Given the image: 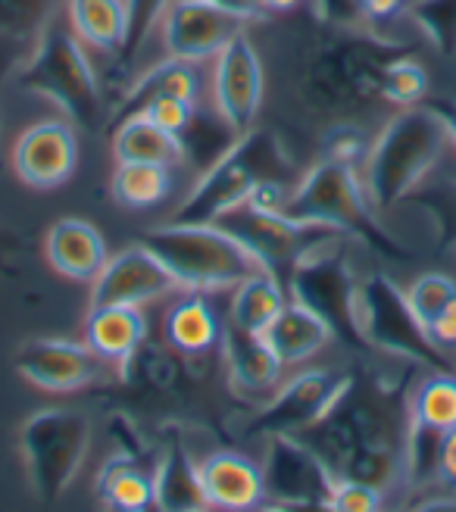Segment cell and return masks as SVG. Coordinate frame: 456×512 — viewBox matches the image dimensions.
Returning a JSON list of instances; mask_svg holds the SVG:
<instances>
[{
	"label": "cell",
	"mask_w": 456,
	"mask_h": 512,
	"mask_svg": "<svg viewBox=\"0 0 456 512\" xmlns=\"http://www.w3.org/2000/svg\"><path fill=\"white\" fill-rule=\"evenodd\" d=\"M263 338L269 341L275 356L288 369V366H303L316 360V356L335 341V331L319 313H313L310 306L288 297L285 310L275 316V322L266 328Z\"/></svg>",
	"instance_id": "cell-20"
},
{
	"label": "cell",
	"mask_w": 456,
	"mask_h": 512,
	"mask_svg": "<svg viewBox=\"0 0 456 512\" xmlns=\"http://www.w3.org/2000/svg\"><path fill=\"white\" fill-rule=\"evenodd\" d=\"M260 4L266 13H291L303 4V0H260Z\"/></svg>",
	"instance_id": "cell-42"
},
{
	"label": "cell",
	"mask_w": 456,
	"mask_h": 512,
	"mask_svg": "<svg viewBox=\"0 0 456 512\" xmlns=\"http://www.w3.org/2000/svg\"><path fill=\"white\" fill-rule=\"evenodd\" d=\"M382 97L394 107H416L428 94V72L416 60H397L382 72Z\"/></svg>",
	"instance_id": "cell-33"
},
{
	"label": "cell",
	"mask_w": 456,
	"mask_h": 512,
	"mask_svg": "<svg viewBox=\"0 0 456 512\" xmlns=\"http://www.w3.org/2000/svg\"><path fill=\"white\" fill-rule=\"evenodd\" d=\"M69 29L85 47L119 54L129 47V4L125 0H69Z\"/></svg>",
	"instance_id": "cell-24"
},
{
	"label": "cell",
	"mask_w": 456,
	"mask_h": 512,
	"mask_svg": "<svg viewBox=\"0 0 456 512\" xmlns=\"http://www.w3.org/2000/svg\"><path fill=\"white\" fill-rule=\"evenodd\" d=\"M297 178L300 169L282 141L266 128H250L228 144L207 169H200L197 182L182 197L169 222H216L222 213L244 203L263 182L294 185Z\"/></svg>",
	"instance_id": "cell-2"
},
{
	"label": "cell",
	"mask_w": 456,
	"mask_h": 512,
	"mask_svg": "<svg viewBox=\"0 0 456 512\" xmlns=\"http://www.w3.org/2000/svg\"><path fill=\"white\" fill-rule=\"evenodd\" d=\"M97 497L110 509H150L154 506V469H141L129 456L107 459L97 475Z\"/></svg>",
	"instance_id": "cell-27"
},
{
	"label": "cell",
	"mask_w": 456,
	"mask_h": 512,
	"mask_svg": "<svg viewBox=\"0 0 456 512\" xmlns=\"http://www.w3.org/2000/svg\"><path fill=\"white\" fill-rule=\"evenodd\" d=\"M110 194L122 210H150L172 194V166L160 163H116Z\"/></svg>",
	"instance_id": "cell-29"
},
{
	"label": "cell",
	"mask_w": 456,
	"mask_h": 512,
	"mask_svg": "<svg viewBox=\"0 0 456 512\" xmlns=\"http://www.w3.org/2000/svg\"><path fill=\"white\" fill-rule=\"evenodd\" d=\"M410 422L435 434L456 428V375L435 372L416 384L410 397Z\"/></svg>",
	"instance_id": "cell-30"
},
{
	"label": "cell",
	"mask_w": 456,
	"mask_h": 512,
	"mask_svg": "<svg viewBox=\"0 0 456 512\" xmlns=\"http://www.w3.org/2000/svg\"><path fill=\"white\" fill-rule=\"evenodd\" d=\"M357 325L363 344L394 353L400 360L441 366V347L410 310L407 294L388 275H372L357 285Z\"/></svg>",
	"instance_id": "cell-8"
},
{
	"label": "cell",
	"mask_w": 456,
	"mask_h": 512,
	"mask_svg": "<svg viewBox=\"0 0 456 512\" xmlns=\"http://www.w3.org/2000/svg\"><path fill=\"white\" fill-rule=\"evenodd\" d=\"M438 481L456 488V428L438 438Z\"/></svg>",
	"instance_id": "cell-41"
},
{
	"label": "cell",
	"mask_w": 456,
	"mask_h": 512,
	"mask_svg": "<svg viewBox=\"0 0 456 512\" xmlns=\"http://www.w3.org/2000/svg\"><path fill=\"white\" fill-rule=\"evenodd\" d=\"M19 450L29 488L41 503H57L79 478L91 450V419L75 409L47 406L25 419Z\"/></svg>",
	"instance_id": "cell-5"
},
{
	"label": "cell",
	"mask_w": 456,
	"mask_h": 512,
	"mask_svg": "<svg viewBox=\"0 0 456 512\" xmlns=\"http://www.w3.org/2000/svg\"><path fill=\"white\" fill-rule=\"evenodd\" d=\"M147 338L141 306H91L85 319V344L104 363H129Z\"/></svg>",
	"instance_id": "cell-21"
},
{
	"label": "cell",
	"mask_w": 456,
	"mask_h": 512,
	"mask_svg": "<svg viewBox=\"0 0 456 512\" xmlns=\"http://www.w3.org/2000/svg\"><path fill=\"white\" fill-rule=\"evenodd\" d=\"M285 216H291L300 225L325 228V232L338 235H378L375 207L369 200L360 169L335 157H322L307 172H300L288 194Z\"/></svg>",
	"instance_id": "cell-6"
},
{
	"label": "cell",
	"mask_w": 456,
	"mask_h": 512,
	"mask_svg": "<svg viewBox=\"0 0 456 512\" xmlns=\"http://www.w3.org/2000/svg\"><path fill=\"white\" fill-rule=\"evenodd\" d=\"M285 303L288 291L282 278L269 269H257L228 291V325L250 331V335H266V328L285 310Z\"/></svg>",
	"instance_id": "cell-23"
},
{
	"label": "cell",
	"mask_w": 456,
	"mask_h": 512,
	"mask_svg": "<svg viewBox=\"0 0 456 512\" xmlns=\"http://www.w3.org/2000/svg\"><path fill=\"white\" fill-rule=\"evenodd\" d=\"M210 63V107L235 135L250 132L257 125L266 88L257 47H253L247 32H241Z\"/></svg>",
	"instance_id": "cell-11"
},
{
	"label": "cell",
	"mask_w": 456,
	"mask_h": 512,
	"mask_svg": "<svg viewBox=\"0 0 456 512\" xmlns=\"http://www.w3.org/2000/svg\"><path fill=\"white\" fill-rule=\"evenodd\" d=\"M269 441H272L269 459L263 466L269 497L285 506H300V503L322 506L335 475L319 459V453L300 438H269Z\"/></svg>",
	"instance_id": "cell-16"
},
{
	"label": "cell",
	"mask_w": 456,
	"mask_h": 512,
	"mask_svg": "<svg viewBox=\"0 0 456 512\" xmlns=\"http://www.w3.org/2000/svg\"><path fill=\"white\" fill-rule=\"evenodd\" d=\"M197 107H200V104H194V100L163 94V97H150L138 113H144L147 119H154L160 128H166V132L182 135L185 128L191 125V119H194Z\"/></svg>",
	"instance_id": "cell-36"
},
{
	"label": "cell",
	"mask_w": 456,
	"mask_h": 512,
	"mask_svg": "<svg viewBox=\"0 0 456 512\" xmlns=\"http://www.w3.org/2000/svg\"><path fill=\"white\" fill-rule=\"evenodd\" d=\"M347 388V375L303 369L278 384L272 400L263 406V413L250 422V431L263 434V438H297V434L313 428L344 397Z\"/></svg>",
	"instance_id": "cell-10"
},
{
	"label": "cell",
	"mask_w": 456,
	"mask_h": 512,
	"mask_svg": "<svg viewBox=\"0 0 456 512\" xmlns=\"http://www.w3.org/2000/svg\"><path fill=\"white\" fill-rule=\"evenodd\" d=\"M428 335L441 350H456V294L447 300V306L438 313V319L428 325Z\"/></svg>",
	"instance_id": "cell-39"
},
{
	"label": "cell",
	"mask_w": 456,
	"mask_h": 512,
	"mask_svg": "<svg viewBox=\"0 0 456 512\" xmlns=\"http://www.w3.org/2000/svg\"><path fill=\"white\" fill-rule=\"evenodd\" d=\"M141 244L175 275L182 291H232L247 275L263 269L257 256L216 222H163L147 228Z\"/></svg>",
	"instance_id": "cell-3"
},
{
	"label": "cell",
	"mask_w": 456,
	"mask_h": 512,
	"mask_svg": "<svg viewBox=\"0 0 456 512\" xmlns=\"http://www.w3.org/2000/svg\"><path fill=\"white\" fill-rule=\"evenodd\" d=\"M222 322L213 310L207 294L200 291H179L166 316H163V335L172 350L185 356H200L210 353L222 341Z\"/></svg>",
	"instance_id": "cell-22"
},
{
	"label": "cell",
	"mask_w": 456,
	"mask_h": 512,
	"mask_svg": "<svg viewBox=\"0 0 456 512\" xmlns=\"http://www.w3.org/2000/svg\"><path fill=\"white\" fill-rule=\"evenodd\" d=\"M54 0H0V32L7 38H29L47 29Z\"/></svg>",
	"instance_id": "cell-34"
},
{
	"label": "cell",
	"mask_w": 456,
	"mask_h": 512,
	"mask_svg": "<svg viewBox=\"0 0 456 512\" xmlns=\"http://www.w3.org/2000/svg\"><path fill=\"white\" fill-rule=\"evenodd\" d=\"M154 506L157 509H207L204 488H200L197 463L185 450H169L154 466Z\"/></svg>",
	"instance_id": "cell-28"
},
{
	"label": "cell",
	"mask_w": 456,
	"mask_h": 512,
	"mask_svg": "<svg viewBox=\"0 0 456 512\" xmlns=\"http://www.w3.org/2000/svg\"><path fill=\"white\" fill-rule=\"evenodd\" d=\"M200 63H188V60H172V57H163L157 63H150L135 85L129 88L122 100V110H119V119L129 116V113H138L150 97H163V94H172V97H185V100H194L200 104V91H204V79H200Z\"/></svg>",
	"instance_id": "cell-26"
},
{
	"label": "cell",
	"mask_w": 456,
	"mask_h": 512,
	"mask_svg": "<svg viewBox=\"0 0 456 512\" xmlns=\"http://www.w3.org/2000/svg\"><path fill=\"white\" fill-rule=\"evenodd\" d=\"M0 135H4V116H0Z\"/></svg>",
	"instance_id": "cell-44"
},
{
	"label": "cell",
	"mask_w": 456,
	"mask_h": 512,
	"mask_svg": "<svg viewBox=\"0 0 456 512\" xmlns=\"http://www.w3.org/2000/svg\"><path fill=\"white\" fill-rule=\"evenodd\" d=\"M207 509H257L269 500L266 475L257 459L238 450H216L197 463Z\"/></svg>",
	"instance_id": "cell-17"
},
{
	"label": "cell",
	"mask_w": 456,
	"mask_h": 512,
	"mask_svg": "<svg viewBox=\"0 0 456 512\" xmlns=\"http://www.w3.org/2000/svg\"><path fill=\"white\" fill-rule=\"evenodd\" d=\"M175 275L141 241L113 253L91 281L88 306H144L179 294Z\"/></svg>",
	"instance_id": "cell-13"
},
{
	"label": "cell",
	"mask_w": 456,
	"mask_h": 512,
	"mask_svg": "<svg viewBox=\"0 0 456 512\" xmlns=\"http://www.w3.org/2000/svg\"><path fill=\"white\" fill-rule=\"evenodd\" d=\"M435 110L444 116L447 128H450V135H453V144H456V104H435Z\"/></svg>",
	"instance_id": "cell-43"
},
{
	"label": "cell",
	"mask_w": 456,
	"mask_h": 512,
	"mask_svg": "<svg viewBox=\"0 0 456 512\" xmlns=\"http://www.w3.org/2000/svg\"><path fill=\"white\" fill-rule=\"evenodd\" d=\"M407 13L438 54H456V0H410Z\"/></svg>",
	"instance_id": "cell-31"
},
{
	"label": "cell",
	"mask_w": 456,
	"mask_h": 512,
	"mask_svg": "<svg viewBox=\"0 0 456 512\" xmlns=\"http://www.w3.org/2000/svg\"><path fill=\"white\" fill-rule=\"evenodd\" d=\"M322 506L338 509V512H372V509L385 506V491L375 488V484H369V481H363V478L335 475Z\"/></svg>",
	"instance_id": "cell-35"
},
{
	"label": "cell",
	"mask_w": 456,
	"mask_h": 512,
	"mask_svg": "<svg viewBox=\"0 0 456 512\" xmlns=\"http://www.w3.org/2000/svg\"><path fill=\"white\" fill-rule=\"evenodd\" d=\"M125 4H129V47H141L150 29H157L169 0H125Z\"/></svg>",
	"instance_id": "cell-38"
},
{
	"label": "cell",
	"mask_w": 456,
	"mask_h": 512,
	"mask_svg": "<svg viewBox=\"0 0 456 512\" xmlns=\"http://www.w3.org/2000/svg\"><path fill=\"white\" fill-rule=\"evenodd\" d=\"M79 166V135L63 119H41L29 125L13 144V172L35 191L63 188Z\"/></svg>",
	"instance_id": "cell-14"
},
{
	"label": "cell",
	"mask_w": 456,
	"mask_h": 512,
	"mask_svg": "<svg viewBox=\"0 0 456 512\" xmlns=\"http://www.w3.org/2000/svg\"><path fill=\"white\" fill-rule=\"evenodd\" d=\"M222 353L228 378L235 381V388L244 394H269L282 384L285 363L278 360L275 350L263 335H250L235 325L222 328Z\"/></svg>",
	"instance_id": "cell-19"
},
{
	"label": "cell",
	"mask_w": 456,
	"mask_h": 512,
	"mask_svg": "<svg viewBox=\"0 0 456 512\" xmlns=\"http://www.w3.org/2000/svg\"><path fill=\"white\" fill-rule=\"evenodd\" d=\"M216 225L222 232L232 235L238 244H244L253 256H257V263L263 269L275 272L278 278H282L285 269H291L297 263V256L319 235H325V228L300 225L285 213H269V210L253 207L250 200L222 213L216 219Z\"/></svg>",
	"instance_id": "cell-12"
},
{
	"label": "cell",
	"mask_w": 456,
	"mask_h": 512,
	"mask_svg": "<svg viewBox=\"0 0 456 512\" xmlns=\"http://www.w3.org/2000/svg\"><path fill=\"white\" fill-rule=\"evenodd\" d=\"M19 88L50 100L72 125L94 128L104 116V88L72 29L50 25L41 32L35 54L19 72Z\"/></svg>",
	"instance_id": "cell-4"
},
{
	"label": "cell",
	"mask_w": 456,
	"mask_h": 512,
	"mask_svg": "<svg viewBox=\"0 0 456 512\" xmlns=\"http://www.w3.org/2000/svg\"><path fill=\"white\" fill-rule=\"evenodd\" d=\"M369 147H372V141L360 132V128H344V132L325 141V150H328L325 157H335L341 163H350L360 169L369 157Z\"/></svg>",
	"instance_id": "cell-37"
},
{
	"label": "cell",
	"mask_w": 456,
	"mask_h": 512,
	"mask_svg": "<svg viewBox=\"0 0 456 512\" xmlns=\"http://www.w3.org/2000/svg\"><path fill=\"white\" fill-rule=\"evenodd\" d=\"M407 7H410V0H357L360 16L369 22H378V25L397 19L400 13H407Z\"/></svg>",
	"instance_id": "cell-40"
},
{
	"label": "cell",
	"mask_w": 456,
	"mask_h": 512,
	"mask_svg": "<svg viewBox=\"0 0 456 512\" xmlns=\"http://www.w3.org/2000/svg\"><path fill=\"white\" fill-rule=\"evenodd\" d=\"M44 256H47V266L57 275L91 285L97 272L110 260V250H107L104 235H100L91 222L69 216L50 225L47 241H44Z\"/></svg>",
	"instance_id": "cell-18"
},
{
	"label": "cell",
	"mask_w": 456,
	"mask_h": 512,
	"mask_svg": "<svg viewBox=\"0 0 456 512\" xmlns=\"http://www.w3.org/2000/svg\"><path fill=\"white\" fill-rule=\"evenodd\" d=\"M104 360L85 344L69 338H35L16 353V372L47 394L82 391L97 378Z\"/></svg>",
	"instance_id": "cell-15"
},
{
	"label": "cell",
	"mask_w": 456,
	"mask_h": 512,
	"mask_svg": "<svg viewBox=\"0 0 456 512\" xmlns=\"http://www.w3.org/2000/svg\"><path fill=\"white\" fill-rule=\"evenodd\" d=\"M291 300L310 306L328 325L335 338L350 344H363L357 325V278L347 266V253L338 232L319 235L307 250L297 256L288 278Z\"/></svg>",
	"instance_id": "cell-7"
},
{
	"label": "cell",
	"mask_w": 456,
	"mask_h": 512,
	"mask_svg": "<svg viewBox=\"0 0 456 512\" xmlns=\"http://www.w3.org/2000/svg\"><path fill=\"white\" fill-rule=\"evenodd\" d=\"M403 294H407V303L416 313V319L428 328L447 306V300L456 294V281L444 272H425V275L413 278Z\"/></svg>",
	"instance_id": "cell-32"
},
{
	"label": "cell",
	"mask_w": 456,
	"mask_h": 512,
	"mask_svg": "<svg viewBox=\"0 0 456 512\" xmlns=\"http://www.w3.org/2000/svg\"><path fill=\"white\" fill-rule=\"evenodd\" d=\"M113 157L116 163H160L175 169L185 163V150L179 135L166 132L144 113H129L113 132Z\"/></svg>",
	"instance_id": "cell-25"
},
{
	"label": "cell",
	"mask_w": 456,
	"mask_h": 512,
	"mask_svg": "<svg viewBox=\"0 0 456 512\" xmlns=\"http://www.w3.org/2000/svg\"><path fill=\"white\" fill-rule=\"evenodd\" d=\"M447 160H456V144L444 116L435 107H403L372 138L363 163V182L375 213L394 210Z\"/></svg>",
	"instance_id": "cell-1"
},
{
	"label": "cell",
	"mask_w": 456,
	"mask_h": 512,
	"mask_svg": "<svg viewBox=\"0 0 456 512\" xmlns=\"http://www.w3.org/2000/svg\"><path fill=\"white\" fill-rule=\"evenodd\" d=\"M241 13L228 10L216 0H169L163 16L157 19V35L163 57L204 63L247 29Z\"/></svg>",
	"instance_id": "cell-9"
}]
</instances>
